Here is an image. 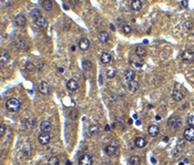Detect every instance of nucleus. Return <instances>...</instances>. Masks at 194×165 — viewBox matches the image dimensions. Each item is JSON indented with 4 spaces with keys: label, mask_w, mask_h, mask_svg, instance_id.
I'll return each instance as SVG.
<instances>
[{
    "label": "nucleus",
    "mask_w": 194,
    "mask_h": 165,
    "mask_svg": "<svg viewBox=\"0 0 194 165\" xmlns=\"http://www.w3.org/2000/svg\"><path fill=\"white\" fill-rule=\"evenodd\" d=\"M20 105H21L20 101L18 100V99H16V98H10V99L7 100V102H6L7 110L9 111V112H12V113L18 112L19 109H20Z\"/></svg>",
    "instance_id": "f257e3e1"
},
{
    "label": "nucleus",
    "mask_w": 194,
    "mask_h": 165,
    "mask_svg": "<svg viewBox=\"0 0 194 165\" xmlns=\"http://www.w3.org/2000/svg\"><path fill=\"white\" fill-rule=\"evenodd\" d=\"M183 138L187 142H193L194 141V126H190L185 129L183 133Z\"/></svg>",
    "instance_id": "f03ea898"
},
{
    "label": "nucleus",
    "mask_w": 194,
    "mask_h": 165,
    "mask_svg": "<svg viewBox=\"0 0 194 165\" xmlns=\"http://www.w3.org/2000/svg\"><path fill=\"white\" fill-rule=\"evenodd\" d=\"M116 150H118V143L114 141H112L109 145H107L106 146V153L108 155H110V156L116 154Z\"/></svg>",
    "instance_id": "7ed1b4c3"
},
{
    "label": "nucleus",
    "mask_w": 194,
    "mask_h": 165,
    "mask_svg": "<svg viewBox=\"0 0 194 165\" xmlns=\"http://www.w3.org/2000/svg\"><path fill=\"white\" fill-rule=\"evenodd\" d=\"M33 23L39 28H46L48 24V21L43 16H39V17L33 18Z\"/></svg>",
    "instance_id": "20e7f679"
},
{
    "label": "nucleus",
    "mask_w": 194,
    "mask_h": 165,
    "mask_svg": "<svg viewBox=\"0 0 194 165\" xmlns=\"http://www.w3.org/2000/svg\"><path fill=\"white\" fill-rule=\"evenodd\" d=\"M181 125H182V120H181V117H172V119L169 121V126H170L171 129H173V130L179 129Z\"/></svg>",
    "instance_id": "39448f33"
},
{
    "label": "nucleus",
    "mask_w": 194,
    "mask_h": 165,
    "mask_svg": "<svg viewBox=\"0 0 194 165\" xmlns=\"http://www.w3.org/2000/svg\"><path fill=\"white\" fill-rule=\"evenodd\" d=\"M38 141L41 145H47L50 143L51 141V136L49 133H41L39 136H38Z\"/></svg>",
    "instance_id": "423d86ee"
},
{
    "label": "nucleus",
    "mask_w": 194,
    "mask_h": 165,
    "mask_svg": "<svg viewBox=\"0 0 194 165\" xmlns=\"http://www.w3.org/2000/svg\"><path fill=\"white\" fill-rule=\"evenodd\" d=\"M79 165H92V157L89 154H82L79 157Z\"/></svg>",
    "instance_id": "0eeeda50"
},
{
    "label": "nucleus",
    "mask_w": 194,
    "mask_h": 165,
    "mask_svg": "<svg viewBox=\"0 0 194 165\" xmlns=\"http://www.w3.org/2000/svg\"><path fill=\"white\" fill-rule=\"evenodd\" d=\"M182 60L185 62H192L194 61V51L193 50H185L182 53Z\"/></svg>",
    "instance_id": "6e6552de"
},
{
    "label": "nucleus",
    "mask_w": 194,
    "mask_h": 165,
    "mask_svg": "<svg viewBox=\"0 0 194 165\" xmlns=\"http://www.w3.org/2000/svg\"><path fill=\"white\" fill-rule=\"evenodd\" d=\"M39 91H40V93L44 94V95H48V94H50V92H51V86H49L47 82L42 81V82L40 83V86H39Z\"/></svg>",
    "instance_id": "1a4fd4ad"
},
{
    "label": "nucleus",
    "mask_w": 194,
    "mask_h": 165,
    "mask_svg": "<svg viewBox=\"0 0 194 165\" xmlns=\"http://www.w3.org/2000/svg\"><path fill=\"white\" fill-rule=\"evenodd\" d=\"M14 23L17 24L18 27H24L27 23V19H26L24 14H17L14 17Z\"/></svg>",
    "instance_id": "9d476101"
},
{
    "label": "nucleus",
    "mask_w": 194,
    "mask_h": 165,
    "mask_svg": "<svg viewBox=\"0 0 194 165\" xmlns=\"http://www.w3.org/2000/svg\"><path fill=\"white\" fill-rule=\"evenodd\" d=\"M40 130L42 131V133H49L52 130V124L50 121H43L40 124Z\"/></svg>",
    "instance_id": "9b49d317"
},
{
    "label": "nucleus",
    "mask_w": 194,
    "mask_h": 165,
    "mask_svg": "<svg viewBox=\"0 0 194 165\" xmlns=\"http://www.w3.org/2000/svg\"><path fill=\"white\" fill-rule=\"evenodd\" d=\"M79 48H80V50H82V51H87V50L90 48V41H89V39L87 38L80 39V41H79Z\"/></svg>",
    "instance_id": "f8f14e48"
},
{
    "label": "nucleus",
    "mask_w": 194,
    "mask_h": 165,
    "mask_svg": "<svg viewBox=\"0 0 194 165\" xmlns=\"http://www.w3.org/2000/svg\"><path fill=\"white\" fill-rule=\"evenodd\" d=\"M134 78H135V72L131 69H128L124 71V79L128 81V82H132L134 81Z\"/></svg>",
    "instance_id": "ddd939ff"
},
{
    "label": "nucleus",
    "mask_w": 194,
    "mask_h": 165,
    "mask_svg": "<svg viewBox=\"0 0 194 165\" xmlns=\"http://www.w3.org/2000/svg\"><path fill=\"white\" fill-rule=\"evenodd\" d=\"M172 98H173L174 101H177V102H180V101L183 100L184 94L181 92L179 89H174L173 92H172Z\"/></svg>",
    "instance_id": "4468645a"
},
{
    "label": "nucleus",
    "mask_w": 194,
    "mask_h": 165,
    "mask_svg": "<svg viewBox=\"0 0 194 165\" xmlns=\"http://www.w3.org/2000/svg\"><path fill=\"white\" fill-rule=\"evenodd\" d=\"M148 132H149V135H150V136L155 138V136H157L159 133H160V129H159V126H157V125H150L149 129H148Z\"/></svg>",
    "instance_id": "2eb2a0df"
},
{
    "label": "nucleus",
    "mask_w": 194,
    "mask_h": 165,
    "mask_svg": "<svg viewBox=\"0 0 194 165\" xmlns=\"http://www.w3.org/2000/svg\"><path fill=\"white\" fill-rule=\"evenodd\" d=\"M67 88H68L70 91H77L79 89V83L75 81V79H70L67 82Z\"/></svg>",
    "instance_id": "dca6fc26"
},
{
    "label": "nucleus",
    "mask_w": 194,
    "mask_h": 165,
    "mask_svg": "<svg viewBox=\"0 0 194 165\" xmlns=\"http://www.w3.org/2000/svg\"><path fill=\"white\" fill-rule=\"evenodd\" d=\"M9 60H10V55H9V53H8L7 51H5V50H2V51H1V55H0V62H1V64H6V63H8Z\"/></svg>",
    "instance_id": "f3484780"
},
{
    "label": "nucleus",
    "mask_w": 194,
    "mask_h": 165,
    "mask_svg": "<svg viewBox=\"0 0 194 165\" xmlns=\"http://www.w3.org/2000/svg\"><path fill=\"white\" fill-rule=\"evenodd\" d=\"M111 61H112L111 54L108 53V52H103L102 55H101V62H102L103 64H109Z\"/></svg>",
    "instance_id": "a211bd4d"
},
{
    "label": "nucleus",
    "mask_w": 194,
    "mask_h": 165,
    "mask_svg": "<svg viewBox=\"0 0 194 165\" xmlns=\"http://www.w3.org/2000/svg\"><path fill=\"white\" fill-rule=\"evenodd\" d=\"M98 39H99V41L103 42V43H106V42L109 41L110 39V36L108 32H106V31H101L99 33V36H98Z\"/></svg>",
    "instance_id": "6ab92c4d"
},
{
    "label": "nucleus",
    "mask_w": 194,
    "mask_h": 165,
    "mask_svg": "<svg viewBox=\"0 0 194 165\" xmlns=\"http://www.w3.org/2000/svg\"><path fill=\"white\" fill-rule=\"evenodd\" d=\"M142 8V1L140 0H134V1H131V9L134 11H139L141 10Z\"/></svg>",
    "instance_id": "aec40b11"
},
{
    "label": "nucleus",
    "mask_w": 194,
    "mask_h": 165,
    "mask_svg": "<svg viewBox=\"0 0 194 165\" xmlns=\"http://www.w3.org/2000/svg\"><path fill=\"white\" fill-rule=\"evenodd\" d=\"M135 145L136 148H143L145 145H147V141H145V139L142 138V136H139V138L135 139Z\"/></svg>",
    "instance_id": "412c9836"
},
{
    "label": "nucleus",
    "mask_w": 194,
    "mask_h": 165,
    "mask_svg": "<svg viewBox=\"0 0 194 165\" xmlns=\"http://www.w3.org/2000/svg\"><path fill=\"white\" fill-rule=\"evenodd\" d=\"M135 54L138 55V57H140V58L145 57V55H147V49L144 48V47H136Z\"/></svg>",
    "instance_id": "4be33fe9"
},
{
    "label": "nucleus",
    "mask_w": 194,
    "mask_h": 165,
    "mask_svg": "<svg viewBox=\"0 0 194 165\" xmlns=\"http://www.w3.org/2000/svg\"><path fill=\"white\" fill-rule=\"evenodd\" d=\"M129 163L130 165H140L141 158H140L139 155H132V156L129 158Z\"/></svg>",
    "instance_id": "5701e85b"
},
{
    "label": "nucleus",
    "mask_w": 194,
    "mask_h": 165,
    "mask_svg": "<svg viewBox=\"0 0 194 165\" xmlns=\"http://www.w3.org/2000/svg\"><path fill=\"white\" fill-rule=\"evenodd\" d=\"M42 7H43L44 10L50 11V10H52V8H53V4H52V1L44 0V1H42Z\"/></svg>",
    "instance_id": "b1692460"
},
{
    "label": "nucleus",
    "mask_w": 194,
    "mask_h": 165,
    "mask_svg": "<svg viewBox=\"0 0 194 165\" xmlns=\"http://www.w3.org/2000/svg\"><path fill=\"white\" fill-rule=\"evenodd\" d=\"M60 164V160L58 156H51L48 160V165H59Z\"/></svg>",
    "instance_id": "393cba45"
},
{
    "label": "nucleus",
    "mask_w": 194,
    "mask_h": 165,
    "mask_svg": "<svg viewBox=\"0 0 194 165\" xmlns=\"http://www.w3.org/2000/svg\"><path fill=\"white\" fill-rule=\"evenodd\" d=\"M98 132H99V126L98 125H91L90 129H89V134L92 135V136L98 134Z\"/></svg>",
    "instance_id": "a878e982"
},
{
    "label": "nucleus",
    "mask_w": 194,
    "mask_h": 165,
    "mask_svg": "<svg viewBox=\"0 0 194 165\" xmlns=\"http://www.w3.org/2000/svg\"><path fill=\"white\" fill-rule=\"evenodd\" d=\"M114 76H116V69L114 68H109L107 70V78L108 79H112V78H114Z\"/></svg>",
    "instance_id": "bb28decb"
},
{
    "label": "nucleus",
    "mask_w": 194,
    "mask_h": 165,
    "mask_svg": "<svg viewBox=\"0 0 194 165\" xmlns=\"http://www.w3.org/2000/svg\"><path fill=\"white\" fill-rule=\"evenodd\" d=\"M129 86H130V90H131L132 92H135L136 90L139 89V83L136 82V81H132V82H130Z\"/></svg>",
    "instance_id": "cd10ccee"
},
{
    "label": "nucleus",
    "mask_w": 194,
    "mask_h": 165,
    "mask_svg": "<svg viewBox=\"0 0 194 165\" xmlns=\"http://www.w3.org/2000/svg\"><path fill=\"white\" fill-rule=\"evenodd\" d=\"M122 31L126 33V35H129V33H131V32H132V28L130 27L129 24H123V26H122Z\"/></svg>",
    "instance_id": "c85d7f7f"
},
{
    "label": "nucleus",
    "mask_w": 194,
    "mask_h": 165,
    "mask_svg": "<svg viewBox=\"0 0 194 165\" xmlns=\"http://www.w3.org/2000/svg\"><path fill=\"white\" fill-rule=\"evenodd\" d=\"M26 124H27L28 129L31 130V129L34 126V124H36V120H34V119H29V120L26 121Z\"/></svg>",
    "instance_id": "c756f323"
},
{
    "label": "nucleus",
    "mask_w": 194,
    "mask_h": 165,
    "mask_svg": "<svg viewBox=\"0 0 194 165\" xmlns=\"http://www.w3.org/2000/svg\"><path fill=\"white\" fill-rule=\"evenodd\" d=\"M187 123H189V125H191V126H194V113H191L189 117H187Z\"/></svg>",
    "instance_id": "7c9ffc66"
},
{
    "label": "nucleus",
    "mask_w": 194,
    "mask_h": 165,
    "mask_svg": "<svg viewBox=\"0 0 194 165\" xmlns=\"http://www.w3.org/2000/svg\"><path fill=\"white\" fill-rule=\"evenodd\" d=\"M31 14H32V17L36 18V17H39V16H41V12L38 9H33V10L31 11Z\"/></svg>",
    "instance_id": "2f4dec72"
},
{
    "label": "nucleus",
    "mask_w": 194,
    "mask_h": 165,
    "mask_svg": "<svg viewBox=\"0 0 194 165\" xmlns=\"http://www.w3.org/2000/svg\"><path fill=\"white\" fill-rule=\"evenodd\" d=\"M5 132H6V126H5V124H1V126H0V138L4 136Z\"/></svg>",
    "instance_id": "473e14b6"
},
{
    "label": "nucleus",
    "mask_w": 194,
    "mask_h": 165,
    "mask_svg": "<svg viewBox=\"0 0 194 165\" xmlns=\"http://www.w3.org/2000/svg\"><path fill=\"white\" fill-rule=\"evenodd\" d=\"M26 68H27L29 71H32L33 68H34V65L32 64V63H27V64H26Z\"/></svg>",
    "instance_id": "72a5a7b5"
},
{
    "label": "nucleus",
    "mask_w": 194,
    "mask_h": 165,
    "mask_svg": "<svg viewBox=\"0 0 194 165\" xmlns=\"http://www.w3.org/2000/svg\"><path fill=\"white\" fill-rule=\"evenodd\" d=\"M185 27H186V29H189V30L192 29V27H193V26H192V22H191V21H186V22H185Z\"/></svg>",
    "instance_id": "f704fd0d"
},
{
    "label": "nucleus",
    "mask_w": 194,
    "mask_h": 165,
    "mask_svg": "<svg viewBox=\"0 0 194 165\" xmlns=\"http://www.w3.org/2000/svg\"><path fill=\"white\" fill-rule=\"evenodd\" d=\"M5 4L7 5V7H10L11 5H14V1H5Z\"/></svg>",
    "instance_id": "c9c22d12"
},
{
    "label": "nucleus",
    "mask_w": 194,
    "mask_h": 165,
    "mask_svg": "<svg viewBox=\"0 0 194 165\" xmlns=\"http://www.w3.org/2000/svg\"><path fill=\"white\" fill-rule=\"evenodd\" d=\"M182 5H183V7L186 8V7H187V5H189V1H182Z\"/></svg>",
    "instance_id": "e433bc0d"
},
{
    "label": "nucleus",
    "mask_w": 194,
    "mask_h": 165,
    "mask_svg": "<svg viewBox=\"0 0 194 165\" xmlns=\"http://www.w3.org/2000/svg\"><path fill=\"white\" fill-rule=\"evenodd\" d=\"M163 141H164V142H169V136H164V138H163Z\"/></svg>",
    "instance_id": "4c0bfd02"
},
{
    "label": "nucleus",
    "mask_w": 194,
    "mask_h": 165,
    "mask_svg": "<svg viewBox=\"0 0 194 165\" xmlns=\"http://www.w3.org/2000/svg\"><path fill=\"white\" fill-rule=\"evenodd\" d=\"M106 131H108V132L110 131V126H109V125H107V126H106Z\"/></svg>",
    "instance_id": "58836bf2"
},
{
    "label": "nucleus",
    "mask_w": 194,
    "mask_h": 165,
    "mask_svg": "<svg viewBox=\"0 0 194 165\" xmlns=\"http://www.w3.org/2000/svg\"><path fill=\"white\" fill-rule=\"evenodd\" d=\"M59 72H63V68H59Z\"/></svg>",
    "instance_id": "ea45409f"
},
{
    "label": "nucleus",
    "mask_w": 194,
    "mask_h": 165,
    "mask_svg": "<svg viewBox=\"0 0 194 165\" xmlns=\"http://www.w3.org/2000/svg\"><path fill=\"white\" fill-rule=\"evenodd\" d=\"M110 28H111V29H112V30H114V29H116V28H114V26H113V24H111V26H110Z\"/></svg>",
    "instance_id": "a19ab883"
}]
</instances>
